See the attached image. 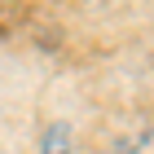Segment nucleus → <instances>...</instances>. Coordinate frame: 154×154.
<instances>
[{"label": "nucleus", "instance_id": "f257e3e1", "mask_svg": "<svg viewBox=\"0 0 154 154\" xmlns=\"http://www.w3.org/2000/svg\"><path fill=\"white\" fill-rule=\"evenodd\" d=\"M44 154H71V128L66 123H53L44 132Z\"/></svg>", "mask_w": 154, "mask_h": 154}]
</instances>
